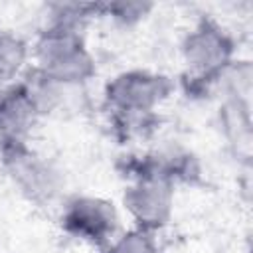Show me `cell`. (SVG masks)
Here are the masks:
<instances>
[{
    "instance_id": "12",
    "label": "cell",
    "mask_w": 253,
    "mask_h": 253,
    "mask_svg": "<svg viewBox=\"0 0 253 253\" xmlns=\"http://www.w3.org/2000/svg\"><path fill=\"white\" fill-rule=\"evenodd\" d=\"M103 251L105 253H158L156 233L132 225L128 231L119 233Z\"/></svg>"
},
{
    "instance_id": "8",
    "label": "cell",
    "mask_w": 253,
    "mask_h": 253,
    "mask_svg": "<svg viewBox=\"0 0 253 253\" xmlns=\"http://www.w3.org/2000/svg\"><path fill=\"white\" fill-rule=\"evenodd\" d=\"M18 81L24 87L26 95L30 97L32 105L36 107L40 119L57 113L65 105V93L69 89H75V87H65V85L53 81L51 77H47L45 73H42L34 65L28 67L26 73Z\"/></svg>"
},
{
    "instance_id": "1",
    "label": "cell",
    "mask_w": 253,
    "mask_h": 253,
    "mask_svg": "<svg viewBox=\"0 0 253 253\" xmlns=\"http://www.w3.org/2000/svg\"><path fill=\"white\" fill-rule=\"evenodd\" d=\"M34 67L65 87H81L97 75V63L89 51L83 34L47 28L32 43Z\"/></svg>"
},
{
    "instance_id": "5",
    "label": "cell",
    "mask_w": 253,
    "mask_h": 253,
    "mask_svg": "<svg viewBox=\"0 0 253 253\" xmlns=\"http://www.w3.org/2000/svg\"><path fill=\"white\" fill-rule=\"evenodd\" d=\"M119 221L117 206L101 196H73L59 213L63 233L93 247H107L119 235Z\"/></svg>"
},
{
    "instance_id": "3",
    "label": "cell",
    "mask_w": 253,
    "mask_h": 253,
    "mask_svg": "<svg viewBox=\"0 0 253 253\" xmlns=\"http://www.w3.org/2000/svg\"><path fill=\"white\" fill-rule=\"evenodd\" d=\"M0 164L12 186L30 204L47 206L63 190L61 172L30 142H0Z\"/></svg>"
},
{
    "instance_id": "13",
    "label": "cell",
    "mask_w": 253,
    "mask_h": 253,
    "mask_svg": "<svg viewBox=\"0 0 253 253\" xmlns=\"http://www.w3.org/2000/svg\"><path fill=\"white\" fill-rule=\"evenodd\" d=\"M103 253H105V251H103Z\"/></svg>"
},
{
    "instance_id": "11",
    "label": "cell",
    "mask_w": 253,
    "mask_h": 253,
    "mask_svg": "<svg viewBox=\"0 0 253 253\" xmlns=\"http://www.w3.org/2000/svg\"><path fill=\"white\" fill-rule=\"evenodd\" d=\"M156 6L152 2L138 0H115V2H99V18H109L113 24L121 28H134L144 22Z\"/></svg>"
},
{
    "instance_id": "2",
    "label": "cell",
    "mask_w": 253,
    "mask_h": 253,
    "mask_svg": "<svg viewBox=\"0 0 253 253\" xmlns=\"http://www.w3.org/2000/svg\"><path fill=\"white\" fill-rule=\"evenodd\" d=\"M180 51L190 79L213 83L235 63L237 43L219 22L202 18L184 36Z\"/></svg>"
},
{
    "instance_id": "6",
    "label": "cell",
    "mask_w": 253,
    "mask_h": 253,
    "mask_svg": "<svg viewBox=\"0 0 253 253\" xmlns=\"http://www.w3.org/2000/svg\"><path fill=\"white\" fill-rule=\"evenodd\" d=\"M123 208L134 227L158 233L174 215V186L162 180H130L123 192Z\"/></svg>"
},
{
    "instance_id": "10",
    "label": "cell",
    "mask_w": 253,
    "mask_h": 253,
    "mask_svg": "<svg viewBox=\"0 0 253 253\" xmlns=\"http://www.w3.org/2000/svg\"><path fill=\"white\" fill-rule=\"evenodd\" d=\"M99 18V2H51L45 6V26L83 34L85 26Z\"/></svg>"
},
{
    "instance_id": "9",
    "label": "cell",
    "mask_w": 253,
    "mask_h": 253,
    "mask_svg": "<svg viewBox=\"0 0 253 253\" xmlns=\"http://www.w3.org/2000/svg\"><path fill=\"white\" fill-rule=\"evenodd\" d=\"M32 45L14 32H0V87L16 83L28 69Z\"/></svg>"
},
{
    "instance_id": "7",
    "label": "cell",
    "mask_w": 253,
    "mask_h": 253,
    "mask_svg": "<svg viewBox=\"0 0 253 253\" xmlns=\"http://www.w3.org/2000/svg\"><path fill=\"white\" fill-rule=\"evenodd\" d=\"M40 115L20 81L0 89V142H30Z\"/></svg>"
},
{
    "instance_id": "4",
    "label": "cell",
    "mask_w": 253,
    "mask_h": 253,
    "mask_svg": "<svg viewBox=\"0 0 253 253\" xmlns=\"http://www.w3.org/2000/svg\"><path fill=\"white\" fill-rule=\"evenodd\" d=\"M174 91L168 75L150 69H126L103 87V101L111 113H156Z\"/></svg>"
}]
</instances>
